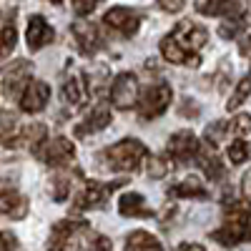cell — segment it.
Instances as JSON below:
<instances>
[{
  "label": "cell",
  "mask_w": 251,
  "mask_h": 251,
  "mask_svg": "<svg viewBox=\"0 0 251 251\" xmlns=\"http://www.w3.org/2000/svg\"><path fill=\"white\" fill-rule=\"evenodd\" d=\"M208 40V30L194 20H181V23L166 35L161 38V55L169 60V63H176V66H199L201 58H199V48L206 46Z\"/></svg>",
  "instance_id": "obj_1"
},
{
  "label": "cell",
  "mask_w": 251,
  "mask_h": 251,
  "mask_svg": "<svg viewBox=\"0 0 251 251\" xmlns=\"http://www.w3.org/2000/svg\"><path fill=\"white\" fill-rule=\"evenodd\" d=\"M211 239L231 249L251 241V201L226 196L224 199V224L211 231Z\"/></svg>",
  "instance_id": "obj_2"
},
{
  "label": "cell",
  "mask_w": 251,
  "mask_h": 251,
  "mask_svg": "<svg viewBox=\"0 0 251 251\" xmlns=\"http://www.w3.org/2000/svg\"><path fill=\"white\" fill-rule=\"evenodd\" d=\"M146 146L136 138H123L113 146H108V149H103L98 161L106 166V169L111 171H123V174H128V171H136L141 161L146 158Z\"/></svg>",
  "instance_id": "obj_3"
},
{
  "label": "cell",
  "mask_w": 251,
  "mask_h": 251,
  "mask_svg": "<svg viewBox=\"0 0 251 251\" xmlns=\"http://www.w3.org/2000/svg\"><path fill=\"white\" fill-rule=\"evenodd\" d=\"M33 75V63L25 58H18L8 66L0 68V93L5 98H20L23 91L28 88Z\"/></svg>",
  "instance_id": "obj_4"
},
{
  "label": "cell",
  "mask_w": 251,
  "mask_h": 251,
  "mask_svg": "<svg viewBox=\"0 0 251 251\" xmlns=\"http://www.w3.org/2000/svg\"><path fill=\"white\" fill-rule=\"evenodd\" d=\"M171 98H174V88L166 80H158V83H153V86H149L138 98L141 121H153V118L163 116L166 108L171 106Z\"/></svg>",
  "instance_id": "obj_5"
},
{
  "label": "cell",
  "mask_w": 251,
  "mask_h": 251,
  "mask_svg": "<svg viewBox=\"0 0 251 251\" xmlns=\"http://www.w3.org/2000/svg\"><path fill=\"white\" fill-rule=\"evenodd\" d=\"M123 183H126V178L113 181V183L86 181L80 186V191L75 194V199H73V208H75V211H83V208H100V206H106L108 194L116 191V188H121Z\"/></svg>",
  "instance_id": "obj_6"
},
{
  "label": "cell",
  "mask_w": 251,
  "mask_h": 251,
  "mask_svg": "<svg viewBox=\"0 0 251 251\" xmlns=\"http://www.w3.org/2000/svg\"><path fill=\"white\" fill-rule=\"evenodd\" d=\"M138 98V78L133 73H118L111 83V103L118 111H128Z\"/></svg>",
  "instance_id": "obj_7"
},
{
  "label": "cell",
  "mask_w": 251,
  "mask_h": 251,
  "mask_svg": "<svg viewBox=\"0 0 251 251\" xmlns=\"http://www.w3.org/2000/svg\"><path fill=\"white\" fill-rule=\"evenodd\" d=\"M38 156L43 158V163L50 166V169H71V163L75 161V146L68 138L58 136V138L48 141Z\"/></svg>",
  "instance_id": "obj_8"
},
{
  "label": "cell",
  "mask_w": 251,
  "mask_h": 251,
  "mask_svg": "<svg viewBox=\"0 0 251 251\" xmlns=\"http://www.w3.org/2000/svg\"><path fill=\"white\" fill-rule=\"evenodd\" d=\"M91 224L83 219H63L58 224H53L50 228V241H48V251H66L68 244L73 241V236L88 231Z\"/></svg>",
  "instance_id": "obj_9"
},
{
  "label": "cell",
  "mask_w": 251,
  "mask_h": 251,
  "mask_svg": "<svg viewBox=\"0 0 251 251\" xmlns=\"http://www.w3.org/2000/svg\"><path fill=\"white\" fill-rule=\"evenodd\" d=\"M166 151H169V156L176 163H188V161L199 158L201 146H199V138L191 131H176L169 138V143H166Z\"/></svg>",
  "instance_id": "obj_10"
},
{
  "label": "cell",
  "mask_w": 251,
  "mask_h": 251,
  "mask_svg": "<svg viewBox=\"0 0 251 251\" xmlns=\"http://www.w3.org/2000/svg\"><path fill=\"white\" fill-rule=\"evenodd\" d=\"M103 23H106L111 30H116V33H121L126 38H131L141 28V15L136 10H131V8L116 5V8H111L106 15H103Z\"/></svg>",
  "instance_id": "obj_11"
},
{
  "label": "cell",
  "mask_w": 251,
  "mask_h": 251,
  "mask_svg": "<svg viewBox=\"0 0 251 251\" xmlns=\"http://www.w3.org/2000/svg\"><path fill=\"white\" fill-rule=\"evenodd\" d=\"M71 33L75 38V43L80 48L83 55H93L103 48V35L98 33V28L93 23H86V20H75L71 25Z\"/></svg>",
  "instance_id": "obj_12"
},
{
  "label": "cell",
  "mask_w": 251,
  "mask_h": 251,
  "mask_svg": "<svg viewBox=\"0 0 251 251\" xmlns=\"http://www.w3.org/2000/svg\"><path fill=\"white\" fill-rule=\"evenodd\" d=\"M111 121H113L111 108L106 106V103H100V106H96L86 118H83V121L75 126L73 133H75L78 138H88V136H93V133H100L103 128H108Z\"/></svg>",
  "instance_id": "obj_13"
},
{
  "label": "cell",
  "mask_w": 251,
  "mask_h": 251,
  "mask_svg": "<svg viewBox=\"0 0 251 251\" xmlns=\"http://www.w3.org/2000/svg\"><path fill=\"white\" fill-rule=\"evenodd\" d=\"M50 100V86L43 80H30L28 88L23 91V96L18 98V106L23 108L25 113H38L48 106Z\"/></svg>",
  "instance_id": "obj_14"
},
{
  "label": "cell",
  "mask_w": 251,
  "mask_h": 251,
  "mask_svg": "<svg viewBox=\"0 0 251 251\" xmlns=\"http://www.w3.org/2000/svg\"><path fill=\"white\" fill-rule=\"evenodd\" d=\"M46 143H48V128H46L43 123L25 126V128L20 131V133H15V138L10 141V146H15V149H28L33 153H40Z\"/></svg>",
  "instance_id": "obj_15"
},
{
  "label": "cell",
  "mask_w": 251,
  "mask_h": 251,
  "mask_svg": "<svg viewBox=\"0 0 251 251\" xmlns=\"http://www.w3.org/2000/svg\"><path fill=\"white\" fill-rule=\"evenodd\" d=\"M53 25L48 23V20L43 15H33L28 20V33H25V40H28V48L30 50H40V48H46L48 43H53Z\"/></svg>",
  "instance_id": "obj_16"
},
{
  "label": "cell",
  "mask_w": 251,
  "mask_h": 251,
  "mask_svg": "<svg viewBox=\"0 0 251 251\" xmlns=\"http://www.w3.org/2000/svg\"><path fill=\"white\" fill-rule=\"evenodd\" d=\"M88 75L86 73H68L63 75V100L71 103V106H80L88 96Z\"/></svg>",
  "instance_id": "obj_17"
},
{
  "label": "cell",
  "mask_w": 251,
  "mask_h": 251,
  "mask_svg": "<svg viewBox=\"0 0 251 251\" xmlns=\"http://www.w3.org/2000/svg\"><path fill=\"white\" fill-rule=\"evenodd\" d=\"M28 208H30L28 199L20 194L18 188H5V191H0V214L3 216L20 221V219H25Z\"/></svg>",
  "instance_id": "obj_18"
},
{
  "label": "cell",
  "mask_w": 251,
  "mask_h": 251,
  "mask_svg": "<svg viewBox=\"0 0 251 251\" xmlns=\"http://www.w3.org/2000/svg\"><path fill=\"white\" fill-rule=\"evenodd\" d=\"M118 214L121 216H128V219H149L151 216V208L146 203V199L136 191H128L118 199Z\"/></svg>",
  "instance_id": "obj_19"
},
{
  "label": "cell",
  "mask_w": 251,
  "mask_h": 251,
  "mask_svg": "<svg viewBox=\"0 0 251 251\" xmlns=\"http://www.w3.org/2000/svg\"><path fill=\"white\" fill-rule=\"evenodd\" d=\"M194 8L201 15H224V18H231V15L241 13L239 0H196Z\"/></svg>",
  "instance_id": "obj_20"
},
{
  "label": "cell",
  "mask_w": 251,
  "mask_h": 251,
  "mask_svg": "<svg viewBox=\"0 0 251 251\" xmlns=\"http://www.w3.org/2000/svg\"><path fill=\"white\" fill-rule=\"evenodd\" d=\"M169 196L174 199H208V191L203 188V183L196 178V176H186L183 181L169 186Z\"/></svg>",
  "instance_id": "obj_21"
},
{
  "label": "cell",
  "mask_w": 251,
  "mask_h": 251,
  "mask_svg": "<svg viewBox=\"0 0 251 251\" xmlns=\"http://www.w3.org/2000/svg\"><path fill=\"white\" fill-rule=\"evenodd\" d=\"M126 251H163L161 249V241L149 234V231H143V228H136V231H131L128 236H126Z\"/></svg>",
  "instance_id": "obj_22"
},
{
  "label": "cell",
  "mask_w": 251,
  "mask_h": 251,
  "mask_svg": "<svg viewBox=\"0 0 251 251\" xmlns=\"http://www.w3.org/2000/svg\"><path fill=\"white\" fill-rule=\"evenodd\" d=\"M196 163L201 166V171L211 178V181H224L226 169H224V163L219 161V156H216L214 151H201L199 158H196Z\"/></svg>",
  "instance_id": "obj_23"
},
{
  "label": "cell",
  "mask_w": 251,
  "mask_h": 251,
  "mask_svg": "<svg viewBox=\"0 0 251 251\" xmlns=\"http://www.w3.org/2000/svg\"><path fill=\"white\" fill-rule=\"evenodd\" d=\"M244 30H246V18H244V13H239V15H231V18L224 20L221 28H219V35L231 40V38H239Z\"/></svg>",
  "instance_id": "obj_24"
},
{
  "label": "cell",
  "mask_w": 251,
  "mask_h": 251,
  "mask_svg": "<svg viewBox=\"0 0 251 251\" xmlns=\"http://www.w3.org/2000/svg\"><path fill=\"white\" fill-rule=\"evenodd\" d=\"M15 43H18V30L10 20V23H5L0 28V58H8L15 50Z\"/></svg>",
  "instance_id": "obj_25"
},
{
  "label": "cell",
  "mask_w": 251,
  "mask_h": 251,
  "mask_svg": "<svg viewBox=\"0 0 251 251\" xmlns=\"http://www.w3.org/2000/svg\"><path fill=\"white\" fill-rule=\"evenodd\" d=\"M228 161H231L234 166H241V163H246L249 161V156H251V146L244 141V138H236V141H231L228 143Z\"/></svg>",
  "instance_id": "obj_26"
},
{
  "label": "cell",
  "mask_w": 251,
  "mask_h": 251,
  "mask_svg": "<svg viewBox=\"0 0 251 251\" xmlns=\"http://www.w3.org/2000/svg\"><path fill=\"white\" fill-rule=\"evenodd\" d=\"M249 96H251V75H246V78L239 80V86H236L234 96L226 100V108H228V111H236L244 100H249Z\"/></svg>",
  "instance_id": "obj_27"
},
{
  "label": "cell",
  "mask_w": 251,
  "mask_h": 251,
  "mask_svg": "<svg viewBox=\"0 0 251 251\" xmlns=\"http://www.w3.org/2000/svg\"><path fill=\"white\" fill-rule=\"evenodd\" d=\"M13 138H15V116L5 108H0V143L10 146Z\"/></svg>",
  "instance_id": "obj_28"
},
{
  "label": "cell",
  "mask_w": 251,
  "mask_h": 251,
  "mask_svg": "<svg viewBox=\"0 0 251 251\" xmlns=\"http://www.w3.org/2000/svg\"><path fill=\"white\" fill-rule=\"evenodd\" d=\"M231 128V123H226V121H214V123H208L206 126V141H208V146H219V141L226 136V131Z\"/></svg>",
  "instance_id": "obj_29"
},
{
  "label": "cell",
  "mask_w": 251,
  "mask_h": 251,
  "mask_svg": "<svg viewBox=\"0 0 251 251\" xmlns=\"http://www.w3.org/2000/svg\"><path fill=\"white\" fill-rule=\"evenodd\" d=\"M146 174L153 176V178H163L169 174V161L161 158V156H149L146 158Z\"/></svg>",
  "instance_id": "obj_30"
},
{
  "label": "cell",
  "mask_w": 251,
  "mask_h": 251,
  "mask_svg": "<svg viewBox=\"0 0 251 251\" xmlns=\"http://www.w3.org/2000/svg\"><path fill=\"white\" fill-rule=\"evenodd\" d=\"M231 131H234L236 136L251 133V116H249V113H236L234 121H231Z\"/></svg>",
  "instance_id": "obj_31"
},
{
  "label": "cell",
  "mask_w": 251,
  "mask_h": 251,
  "mask_svg": "<svg viewBox=\"0 0 251 251\" xmlns=\"http://www.w3.org/2000/svg\"><path fill=\"white\" fill-rule=\"evenodd\" d=\"M71 3H73V10H75L78 15H91V13L103 3V0H71Z\"/></svg>",
  "instance_id": "obj_32"
},
{
  "label": "cell",
  "mask_w": 251,
  "mask_h": 251,
  "mask_svg": "<svg viewBox=\"0 0 251 251\" xmlns=\"http://www.w3.org/2000/svg\"><path fill=\"white\" fill-rule=\"evenodd\" d=\"M71 194V178H55V186H53V199L55 201H66Z\"/></svg>",
  "instance_id": "obj_33"
},
{
  "label": "cell",
  "mask_w": 251,
  "mask_h": 251,
  "mask_svg": "<svg viewBox=\"0 0 251 251\" xmlns=\"http://www.w3.org/2000/svg\"><path fill=\"white\" fill-rule=\"evenodd\" d=\"M91 251H113V244L108 236H103V234H96L93 241H91Z\"/></svg>",
  "instance_id": "obj_34"
},
{
  "label": "cell",
  "mask_w": 251,
  "mask_h": 251,
  "mask_svg": "<svg viewBox=\"0 0 251 251\" xmlns=\"http://www.w3.org/2000/svg\"><path fill=\"white\" fill-rule=\"evenodd\" d=\"M178 111H181L183 118H196V116H199V103L191 100V98H183V103H181Z\"/></svg>",
  "instance_id": "obj_35"
},
{
  "label": "cell",
  "mask_w": 251,
  "mask_h": 251,
  "mask_svg": "<svg viewBox=\"0 0 251 251\" xmlns=\"http://www.w3.org/2000/svg\"><path fill=\"white\" fill-rule=\"evenodd\" d=\"M156 3H158V8L166 10V13H178V10L183 8L186 0H156Z\"/></svg>",
  "instance_id": "obj_36"
},
{
  "label": "cell",
  "mask_w": 251,
  "mask_h": 251,
  "mask_svg": "<svg viewBox=\"0 0 251 251\" xmlns=\"http://www.w3.org/2000/svg\"><path fill=\"white\" fill-rule=\"evenodd\" d=\"M15 246H18V241H15L13 234L0 231V251H15Z\"/></svg>",
  "instance_id": "obj_37"
},
{
  "label": "cell",
  "mask_w": 251,
  "mask_h": 251,
  "mask_svg": "<svg viewBox=\"0 0 251 251\" xmlns=\"http://www.w3.org/2000/svg\"><path fill=\"white\" fill-rule=\"evenodd\" d=\"M241 191L251 199V171H246V174H244V178H241Z\"/></svg>",
  "instance_id": "obj_38"
},
{
  "label": "cell",
  "mask_w": 251,
  "mask_h": 251,
  "mask_svg": "<svg viewBox=\"0 0 251 251\" xmlns=\"http://www.w3.org/2000/svg\"><path fill=\"white\" fill-rule=\"evenodd\" d=\"M178 251H206L201 244H191V241H186V244H181L178 246Z\"/></svg>",
  "instance_id": "obj_39"
},
{
  "label": "cell",
  "mask_w": 251,
  "mask_h": 251,
  "mask_svg": "<svg viewBox=\"0 0 251 251\" xmlns=\"http://www.w3.org/2000/svg\"><path fill=\"white\" fill-rule=\"evenodd\" d=\"M241 53H244V55H249V53H251V33H249V38L241 43Z\"/></svg>",
  "instance_id": "obj_40"
},
{
  "label": "cell",
  "mask_w": 251,
  "mask_h": 251,
  "mask_svg": "<svg viewBox=\"0 0 251 251\" xmlns=\"http://www.w3.org/2000/svg\"><path fill=\"white\" fill-rule=\"evenodd\" d=\"M48 3H53V5H60V3H63V0H48Z\"/></svg>",
  "instance_id": "obj_41"
}]
</instances>
